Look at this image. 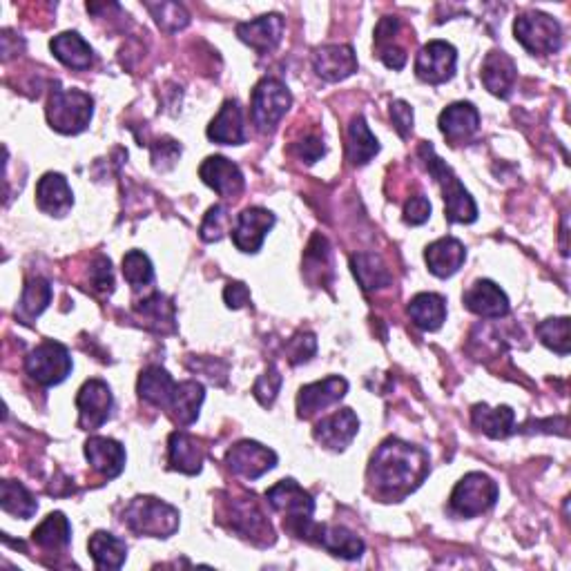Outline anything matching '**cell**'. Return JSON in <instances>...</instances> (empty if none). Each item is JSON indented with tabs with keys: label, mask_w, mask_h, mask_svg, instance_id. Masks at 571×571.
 <instances>
[{
	"label": "cell",
	"mask_w": 571,
	"mask_h": 571,
	"mask_svg": "<svg viewBox=\"0 0 571 571\" xmlns=\"http://www.w3.org/2000/svg\"><path fill=\"white\" fill-rule=\"evenodd\" d=\"M90 277H92V284L94 288H99V290H112L114 286V275H112V261L110 259H105V257H99L94 261V266L90 270Z\"/></svg>",
	"instance_id": "obj_49"
},
{
	"label": "cell",
	"mask_w": 571,
	"mask_h": 571,
	"mask_svg": "<svg viewBox=\"0 0 571 571\" xmlns=\"http://www.w3.org/2000/svg\"><path fill=\"white\" fill-rule=\"evenodd\" d=\"M237 36L241 43L253 47L257 54H268L282 43L284 36V18L279 14H266L259 16L257 21L239 23Z\"/></svg>",
	"instance_id": "obj_17"
},
{
	"label": "cell",
	"mask_w": 571,
	"mask_h": 571,
	"mask_svg": "<svg viewBox=\"0 0 571 571\" xmlns=\"http://www.w3.org/2000/svg\"><path fill=\"white\" fill-rule=\"evenodd\" d=\"M424 259H427V266L435 277L447 279L456 275L462 268L464 259H467V250H464L462 241L453 237H442L427 246Z\"/></svg>",
	"instance_id": "obj_24"
},
{
	"label": "cell",
	"mask_w": 571,
	"mask_h": 571,
	"mask_svg": "<svg viewBox=\"0 0 571 571\" xmlns=\"http://www.w3.org/2000/svg\"><path fill=\"white\" fill-rule=\"evenodd\" d=\"M462 302L471 313H476L480 317H489V319L505 317L509 315V308H511L505 290H502L498 284L489 282V279H480V282L473 284L467 293H464Z\"/></svg>",
	"instance_id": "obj_19"
},
{
	"label": "cell",
	"mask_w": 571,
	"mask_h": 571,
	"mask_svg": "<svg viewBox=\"0 0 571 571\" xmlns=\"http://www.w3.org/2000/svg\"><path fill=\"white\" fill-rule=\"evenodd\" d=\"M203 398H206V391H203V386L199 382H192V380L179 382L168 411H172L174 418L188 427V424H192L199 418Z\"/></svg>",
	"instance_id": "obj_36"
},
{
	"label": "cell",
	"mask_w": 571,
	"mask_h": 571,
	"mask_svg": "<svg viewBox=\"0 0 571 571\" xmlns=\"http://www.w3.org/2000/svg\"><path fill=\"white\" fill-rule=\"evenodd\" d=\"M94 565L99 569H121L128 558V545L119 536L108 531H96L87 543Z\"/></svg>",
	"instance_id": "obj_30"
},
{
	"label": "cell",
	"mask_w": 571,
	"mask_h": 571,
	"mask_svg": "<svg viewBox=\"0 0 571 571\" xmlns=\"http://www.w3.org/2000/svg\"><path fill=\"white\" fill-rule=\"evenodd\" d=\"M409 315L422 331H438L447 319V302L435 293H420L411 299Z\"/></svg>",
	"instance_id": "obj_32"
},
{
	"label": "cell",
	"mask_w": 571,
	"mask_h": 571,
	"mask_svg": "<svg viewBox=\"0 0 571 571\" xmlns=\"http://www.w3.org/2000/svg\"><path fill=\"white\" fill-rule=\"evenodd\" d=\"M500 496V489L485 473H467L451 493V509L462 518H476L485 514Z\"/></svg>",
	"instance_id": "obj_7"
},
{
	"label": "cell",
	"mask_w": 571,
	"mask_h": 571,
	"mask_svg": "<svg viewBox=\"0 0 571 571\" xmlns=\"http://www.w3.org/2000/svg\"><path fill=\"white\" fill-rule=\"evenodd\" d=\"M458 65L456 47L447 41H431L420 50L415 58V74L418 79L431 85H440L453 79Z\"/></svg>",
	"instance_id": "obj_10"
},
{
	"label": "cell",
	"mask_w": 571,
	"mask_h": 571,
	"mask_svg": "<svg viewBox=\"0 0 571 571\" xmlns=\"http://www.w3.org/2000/svg\"><path fill=\"white\" fill-rule=\"evenodd\" d=\"M317 351V340L313 333H297L293 340L286 344V353H288V362L290 364H304L311 360Z\"/></svg>",
	"instance_id": "obj_46"
},
{
	"label": "cell",
	"mask_w": 571,
	"mask_h": 571,
	"mask_svg": "<svg viewBox=\"0 0 571 571\" xmlns=\"http://www.w3.org/2000/svg\"><path fill=\"white\" fill-rule=\"evenodd\" d=\"M137 391L141 400H145L157 409H170L174 391H177V382L172 380V375L161 369V366H148L139 377Z\"/></svg>",
	"instance_id": "obj_27"
},
{
	"label": "cell",
	"mask_w": 571,
	"mask_h": 571,
	"mask_svg": "<svg viewBox=\"0 0 571 571\" xmlns=\"http://www.w3.org/2000/svg\"><path fill=\"white\" fill-rule=\"evenodd\" d=\"M514 34L531 54H556L563 47V29L556 18L540 12H529L516 18Z\"/></svg>",
	"instance_id": "obj_6"
},
{
	"label": "cell",
	"mask_w": 571,
	"mask_h": 571,
	"mask_svg": "<svg viewBox=\"0 0 571 571\" xmlns=\"http://www.w3.org/2000/svg\"><path fill=\"white\" fill-rule=\"evenodd\" d=\"M377 152H380V143L375 134L369 130L364 116H355L348 125V161L355 166H366Z\"/></svg>",
	"instance_id": "obj_34"
},
{
	"label": "cell",
	"mask_w": 571,
	"mask_h": 571,
	"mask_svg": "<svg viewBox=\"0 0 571 571\" xmlns=\"http://www.w3.org/2000/svg\"><path fill=\"white\" fill-rule=\"evenodd\" d=\"M94 101L83 90H63L56 87L47 103V121L61 134H79L92 121Z\"/></svg>",
	"instance_id": "obj_5"
},
{
	"label": "cell",
	"mask_w": 571,
	"mask_h": 571,
	"mask_svg": "<svg viewBox=\"0 0 571 571\" xmlns=\"http://www.w3.org/2000/svg\"><path fill=\"white\" fill-rule=\"evenodd\" d=\"M114 406L110 386L103 380H90L81 386L76 395V409H79V427L94 431L108 422Z\"/></svg>",
	"instance_id": "obj_11"
},
{
	"label": "cell",
	"mask_w": 571,
	"mask_h": 571,
	"mask_svg": "<svg viewBox=\"0 0 571 571\" xmlns=\"http://www.w3.org/2000/svg\"><path fill=\"white\" fill-rule=\"evenodd\" d=\"M137 311L148 317L150 322H154V324H159V326L168 324L170 328H174V306L166 295H161V293L150 295L148 299L139 302Z\"/></svg>",
	"instance_id": "obj_43"
},
{
	"label": "cell",
	"mask_w": 571,
	"mask_h": 571,
	"mask_svg": "<svg viewBox=\"0 0 571 571\" xmlns=\"http://www.w3.org/2000/svg\"><path fill=\"white\" fill-rule=\"evenodd\" d=\"M123 277L134 290L150 286L154 282V268L148 255L141 253V250H130L123 257Z\"/></svg>",
	"instance_id": "obj_41"
},
{
	"label": "cell",
	"mask_w": 571,
	"mask_h": 571,
	"mask_svg": "<svg viewBox=\"0 0 571 571\" xmlns=\"http://www.w3.org/2000/svg\"><path fill=\"white\" fill-rule=\"evenodd\" d=\"M123 525L137 536L170 538L179 529V511L157 498H134L123 511Z\"/></svg>",
	"instance_id": "obj_4"
},
{
	"label": "cell",
	"mask_w": 571,
	"mask_h": 571,
	"mask_svg": "<svg viewBox=\"0 0 571 571\" xmlns=\"http://www.w3.org/2000/svg\"><path fill=\"white\" fill-rule=\"evenodd\" d=\"M50 50L58 61L67 67H72V70H90V65L94 61V52L90 43L76 32H63L54 36Z\"/></svg>",
	"instance_id": "obj_29"
},
{
	"label": "cell",
	"mask_w": 571,
	"mask_h": 571,
	"mask_svg": "<svg viewBox=\"0 0 571 571\" xmlns=\"http://www.w3.org/2000/svg\"><path fill=\"white\" fill-rule=\"evenodd\" d=\"M440 130L451 143H462L471 139L480 128V112L473 103H451L440 114Z\"/></svg>",
	"instance_id": "obj_23"
},
{
	"label": "cell",
	"mask_w": 571,
	"mask_h": 571,
	"mask_svg": "<svg viewBox=\"0 0 571 571\" xmlns=\"http://www.w3.org/2000/svg\"><path fill=\"white\" fill-rule=\"evenodd\" d=\"M226 228H228V210L226 206H212L206 217H203V224H201V239L208 241H219L221 237L226 235Z\"/></svg>",
	"instance_id": "obj_45"
},
{
	"label": "cell",
	"mask_w": 571,
	"mask_h": 571,
	"mask_svg": "<svg viewBox=\"0 0 571 571\" xmlns=\"http://www.w3.org/2000/svg\"><path fill=\"white\" fill-rule=\"evenodd\" d=\"M268 505L286 520L288 531H295L299 538L311 540L315 522V500L304 487H299L295 480H282L275 487L266 491Z\"/></svg>",
	"instance_id": "obj_3"
},
{
	"label": "cell",
	"mask_w": 571,
	"mask_h": 571,
	"mask_svg": "<svg viewBox=\"0 0 571 571\" xmlns=\"http://www.w3.org/2000/svg\"><path fill=\"white\" fill-rule=\"evenodd\" d=\"M0 507H3L5 514L27 520L38 511V502L21 482L5 480L3 485H0Z\"/></svg>",
	"instance_id": "obj_39"
},
{
	"label": "cell",
	"mask_w": 571,
	"mask_h": 571,
	"mask_svg": "<svg viewBox=\"0 0 571 571\" xmlns=\"http://www.w3.org/2000/svg\"><path fill=\"white\" fill-rule=\"evenodd\" d=\"M85 458L92 464V469L105 480L119 478L125 469V449L121 442L112 438H90L85 442Z\"/></svg>",
	"instance_id": "obj_20"
},
{
	"label": "cell",
	"mask_w": 571,
	"mask_h": 571,
	"mask_svg": "<svg viewBox=\"0 0 571 571\" xmlns=\"http://www.w3.org/2000/svg\"><path fill=\"white\" fill-rule=\"evenodd\" d=\"M382 61L386 67H391V70H402L406 65V52L402 47H389V50H384L382 54Z\"/></svg>",
	"instance_id": "obj_53"
},
{
	"label": "cell",
	"mask_w": 571,
	"mask_h": 571,
	"mask_svg": "<svg viewBox=\"0 0 571 571\" xmlns=\"http://www.w3.org/2000/svg\"><path fill=\"white\" fill-rule=\"evenodd\" d=\"M429 476V453L409 442L389 438L371 458L369 480L386 498H404Z\"/></svg>",
	"instance_id": "obj_1"
},
{
	"label": "cell",
	"mask_w": 571,
	"mask_h": 571,
	"mask_svg": "<svg viewBox=\"0 0 571 571\" xmlns=\"http://www.w3.org/2000/svg\"><path fill=\"white\" fill-rule=\"evenodd\" d=\"M398 29H400V18H395V16L382 18V21L377 23V29H375V47L377 50L382 52L386 43H391L393 36L398 34Z\"/></svg>",
	"instance_id": "obj_51"
},
{
	"label": "cell",
	"mask_w": 571,
	"mask_h": 571,
	"mask_svg": "<svg viewBox=\"0 0 571 571\" xmlns=\"http://www.w3.org/2000/svg\"><path fill=\"white\" fill-rule=\"evenodd\" d=\"M226 462L235 476L257 480L277 467V453L259 442L244 440L228 451Z\"/></svg>",
	"instance_id": "obj_12"
},
{
	"label": "cell",
	"mask_w": 571,
	"mask_h": 571,
	"mask_svg": "<svg viewBox=\"0 0 571 571\" xmlns=\"http://www.w3.org/2000/svg\"><path fill=\"white\" fill-rule=\"evenodd\" d=\"M473 424L485 435L493 440H502L514 433V420L516 415L509 406H498V409H489L487 404H476L471 411Z\"/></svg>",
	"instance_id": "obj_31"
},
{
	"label": "cell",
	"mask_w": 571,
	"mask_h": 571,
	"mask_svg": "<svg viewBox=\"0 0 571 571\" xmlns=\"http://www.w3.org/2000/svg\"><path fill=\"white\" fill-rule=\"evenodd\" d=\"M420 159L433 174L435 181H438L444 197V212H447V219L451 224H473V221L478 219V206L469 192L464 190L456 172L451 170V166H447V161H442L438 154H435L433 145L427 141L420 145Z\"/></svg>",
	"instance_id": "obj_2"
},
{
	"label": "cell",
	"mask_w": 571,
	"mask_h": 571,
	"mask_svg": "<svg viewBox=\"0 0 571 571\" xmlns=\"http://www.w3.org/2000/svg\"><path fill=\"white\" fill-rule=\"evenodd\" d=\"M36 203L45 215L52 217H65L74 206L72 188L63 174L47 172L45 177L38 181L36 186Z\"/></svg>",
	"instance_id": "obj_21"
},
{
	"label": "cell",
	"mask_w": 571,
	"mask_h": 571,
	"mask_svg": "<svg viewBox=\"0 0 571 571\" xmlns=\"http://www.w3.org/2000/svg\"><path fill=\"white\" fill-rule=\"evenodd\" d=\"M518 79L516 61L505 52H491L482 63V83L493 96L509 99Z\"/></svg>",
	"instance_id": "obj_22"
},
{
	"label": "cell",
	"mask_w": 571,
	"mask_h": 571,
	"mask_svg": "<svg viewBox=\"0 0 571 571\" xmlns=\"http://www.w3.org/2000/svg\"><path fill=\"white\" fill-rule=\"evenodd\" d=\"M148 9L157 25L168 34L181 32V29L190 25V14L186 12V7L179 3H148Z\"/></svg>",
	"instance_id": "obj_42"
},
{
	"label": "cell",
	"mask_w": 571,
	"mask_h": 571,
	"mask_svg": "<svg viewBox=\"0 0 571 571\" xmlns=\"http://www.w3.org/2000/svg\"><path fill=\"white\" fill-rule=\"evenodd\" d=\"M168 456H170V467L174 471L188 473V476H195V473L201 471L203 447L197 438H192L188 433L174 431L170 435Z\"/></svg>",
	"instance_id": "obj_28"
},
{
	"label": "cell",
	"mask_w": 571,
	"mask_h": 571,
	"mask_svg": "<svg viewBox=\"0 0 571 571\" xmlns=\"http://www.w3.org/2000/svg\"><path fill=\"white\" fill-rule=\"evenodd\" d=\"M313 67L319 79L337 83L357 72V56L351 45H326L315 52Z\"/></svg>",
	"instance_id": "obj_18"
},
{
	"label": "cell",
	"mask_w": 571,
	"mask_h": 571,
	"mask_svg": "<svg viewBox=\"0 0 571 571\" xmlns=\"http://www.w3.org/2000/svg\"><path fill=\"white\" fill-rule=\"evenodd\" d=\"M431 217V201L424 195H415L404 206V221L411 226L427 224Z\"/></svg>",
	"instance_id": "obj_47"
},
{
	"label": "cell",
	"mask_w": 571,
	"mask_h": 571,
	"mask_svg": "<svg viewBox=\"0 0 571 571\" xmlns=\"http://www.w3.org/2000/svg\"><path fill=\"white\" fill-rule=\"evenodd\" d=\"M32 540L43 549H65L67 545L72 543V525L70 520L65 518V514L61 511H54V514L47 516L41 525L34 529Z\"/></svg>",
	"instance_id": "obj_35"
},
{
	"label": "cell",
	"mask_w": 571,
	"mask_h": 571,
	"mask_svg": "<svg viewBox=\"0 0 571 571\" xmlns=\"http://www.w3.org/2000/svg\"><path fill=\"white\" fill-rule=\"evenodd\" d=\"M295 154L302 161H306V163H315V161H319L326 154V145H324L322 139L306 137V139H302L295 145Z\"/></svg>",
	"instance_id": "obj_50"
},
{
	"label": "cell",
	"mask_w": 571,
	"mask_h": 571,
	"mask_svg": "<svg viewBox=\"0 0 571 571\" xmlns=\"http://www.w3.org/2000/svg\"><path fill=\"white\" fill-rule=\"evenodd\" d=\"M72 357L63 344L54 340L38 344L25 360V371L36 384L56 386L72 373Z\"/></svg>",
	"instance_id": "obj_8"
},
{
	"label": "cell",
	"mask_w": 571,
	"mask_h": 571,
	"mask_svg": "<svg viewBox=\"0 0 571 571\" xmlns=\"http://www.w3.org/2000/svg\"><path fill=\"white\" fill-rule=\"evenodd\" d=\"M52 295L54 290L47 279L43 277L27 279V284L23 288V297L21 302H18V317L25 319V322H32V319H36L47 306H50Z\"/></svg>",
	"instance_id": "obj_37"
},
{
	"label": "cell",
	"mask_w": 571,
	"mask_h": 571,
	"mask_svg": "<svg viewBox=\"0 0 571 571\" xmlns=\"http://www.w3.org/2000/svg\"><path fill=\"white\" fill-rule=\"evenodd\" d=\"M224 299H226L228 308H232V311H237V308H244V306L250 304V290H248L246 284H241V282L228 284L226 290H224Z\"/></svg>",
	"instance_id": "obj_52"
},
{
	"label": "cell",
	"mask_w": 571,
	"mask_h": 571,
	"mask_svg": "<svg viewBox=\"0 0 571 571\" xmlns=\"http://www.w3.org/2000/svg\"><path fill=\"white\" fill-rule=\"evenodd\" d=\"M290 105H293V96L282 81L264 79L255 85L250 108H253V121L261 132L275 130V125L284 119Z\"/></svg>",
	"instance_id": "obj_9"
},
{
	"label": "cell",
	"mask_w": 571,
	"mask_h": 571,
	"mask_svg": "<svg viewBox=\"0 0 571 571\" xmlns=\"http://www.w3.org/2000/svg\"><path fill=\"white\" fill-rule=\"evenodd\" d=\"M536 335L551 351L569 355V317H551L536 326Z\"/></svg>",
	"instance_id": "obj_40"
},
{
	"label": "cell",
	"mask_w": 571,
	"mask_h": 571,
	"mask_svg": "<svg viewBox=\"0 0 571 571\" xmlns=\"http://www.w3.org/2000/svg\"><path fill=\"white\" fill-rule=\"evenodd\" d=\"M348 391V382L340 375H331L322 382L308 384L297 395V413L299 418H311V415L328 409L340 402Z\"/></svg>",
	"instance_id": "obj_14"
},
{
	"label": "cell",
	"mask_w": 571,
	"mask_h": 571,
	"mask_svg": "<svg viewBox=\"0 0 571 571\" xmlns=\"http://www.w3.org/2000/svg\"><path fill=\"white\" fill-rule=\"evenodd\" d=\"M311 540L322 545L326 551H331L333 556L344 560H357L364 554V540L357 538L353 531H348L346 527L315 525Z\"/></svg>",
	"instance_id": "obj_26"
},
{
	"label": "cell",
	"mask_w": 571,
	"mask_h": 571,
	"mask_svg": "<svg viewBox=\"0 0 571 571\" xmlns=\"http://www.w3.org/2000/svg\"><path fill=\"white\" fill-rule=\"evenodd\" d=\"M232 527L246 538H257V536L273 538L270 522H266V518L261 516V511L255 507L253 498L232 505Z\"/></svg>",
	"instance_id": "obj_38"
},
{
	"label": "cell",
	"mask_w": 571,
	"mask_h": 571,
	"mask_svg": "<svg viewBox=\"0 0 571 571\" xmlns=\"http://www.w3.org/2000/svg\"><path fill=\"white\" fill-rule=\"evenodd\" d=\"M357 431H360V418L355 411L342 409L317 422L315 440L331 451H344L355 440Z\"/></svg>",
	"instance_id": "obj_16"
},
{
	"label": "cell",
	"mask_w": 571,
	"mask_h": 571,
	"mask_svg": "<svg viewBox=\"0 0 571 571\" xmlns=\"http://www.w3.org/2000/svg\"><path fill=\"white\" fill-rule=\"evenodd\" d=\"M275 226V215L266 208H246L239 212L235 228H232V241L241 253H257L264 246V239Z\"/></svg>",
	"instance_id": "obj_13"
},
{
	"label": "cell",
	"mask_w": 571,
	"mask_h": 571,
	"mask_svg": "<svg viewBox=\"0 0 571 571\" xmlns=\"http://www.w3.org/2000/svg\"><path fill=\"white\" fill-rule=\"evenodd\" d=\"M391 119H393V125H395V130H398V134L402 139H406L411 134L413 130V110H411V105L406 103V101H393L391 103Z\"/></svg>",
	"instance_id": "obj_48"
},
{
	"label": "cell",
	"mask_w": 571,
	"mask_h": 571,
	"mask_svg": "<svg viewBox=\"0 0 571 571\" xmlns=\"http://www.w3.org/2000/svg\"><path fill=\"white\" fill-rule=\"evenodd\" d=\"M282 384H284L282 373H279L275 366H268V371L259 377V380L255 382V389H253L259 404L261 406H273L279 391H282Z\"/></svg>",
	"instance_id": "obj_44"
},
{
	"label": "cell",
	"mask_w": 571,
	"mask_h": 571,
	"mask_svg": "<svg viewBox=\"0 0 571 571\" xmlns=\"http://www.w3.org/2000/svg\"><path fill=\"white\" fill-rule=\"evenodd\" d=\"M351 268L357 282L364 290H380L393 282V275L380 255L357 253L351 257Z\"/></svg>",
	"instance_id": "obj_33"
},
{
	"label": "cell",
	"mask_w": 571,
	"mask_h": 571,
	"mask_svg": "<svg viewBox=\"0 0 571 571\" xmlns=\"http://www.w3.org/2000/svg\"><path fill=\"white\" fill-rule=\"evenodd\" d=\"M208 139L221 145H241L246 143L244 130V114H241L239 103L232 99L221 105L219 114L208 125Z\"/></svg>",
	"instance_id": "obj_25"
},
{
	"label": "cell",
	"mask_w": 571,
	"mask_h": 571,
	"mask_svg": "<svg viewBox=\"0 0 571 571\" xmlns=\"http://www.w3.org/2000/svg\"><path fill=\"white\" fill-rule=\"evenodd\" d=\"M201 181L210 186L221 197H239L244 192L246 179L244 172L239 170L237 163H232L226 157H208L199 168Z\"/></svg>",
	"instance_id": "obj_15"
}]
</instances>
